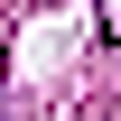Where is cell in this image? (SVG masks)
<instances>
[{
    "mask_svg": "<svg viewBox=\"0 0 121 121\" xmlns=\"http://www.w3.org/2000/svg\"><path fill=\"white\" fill-rule=\"evenodd\" d=\"M93 19H103V37L121 47V0H93Z\"/></svg>",
    "mask_w": 121,
    "mask_h": 121,
    "instance_id": "1",
    "label": "cell"
}]
</instances>
